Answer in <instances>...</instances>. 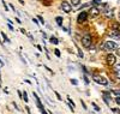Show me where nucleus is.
<instances>
[{
	"label": "nucleus",
	"instance_id": "1",
	"mask_svg": "<svg viewBox=\"0 0 120 114\" xmlns=\"http://www.w3.org/2000/svg\"><path fill=\"white\" fill-rule=\"evenodd\" d=\"M93 79L98 83V84H101V85H108V80L107 78H105L103 76H100V75H94L93 76Z\"/></svg>",
	"mask_w": 120,
	"mask_h": 114
},
{
	"label": "nucleus",
	"instance_id": "2",
	"mask_svg": "<svg viewBox=\"0 0 120 114\" xmlns=\"http://www.w3.org/2000/svg\"><path fill=\"white\" fill-rule=\"evenodd\" d=\"M91 42H93V38H91V36L90 35H84L83 36V38H82V43H83V46L85 47V48H89L90 46H91Z\"/></svg>",
	"mask_w": 120,
	"mask_h": 114
},
{
	"label": "nucleus",
	"instance_id": "3",
	"mask_svg": "<svg viewBox=\"0 0 120 114\" xmlns=\"http://www.w3.org/2000/svg\"><path fill=\"white\" fill-rule=\"evenodd\" d=\"M103 47L107 50H115V49H118V45L115 42H113V41H107V42H105Z\"/></svg>",
	"mask_w": 120,
	"mask_h": 114
},
{
	"label": "nucleus",
	"instance_id": "4",
	"mask_svg": "<svg viewBox=\"0 0 120 114\" xmlns=\"http://www.w3.org/2000/svg\"><path fill=\"white\" fill-rule=\"evenodd\" d=\"M34 99H35V102H36V105H37V107L40 108V110H41L42 112V114H46L47 113V110L43 108V105H42V103H41V101H40V99H38V96H37V94H36V92H34Z\"/></svg>",
	"mask_w": 120,
	"mask_h": 114
},
{
	"label": "nucleus",
	"instance_id": "5",
	"mask_svg": "<svg viewBox=\"0 0 120 114\" xmlns=\"http://www.w3.org/2000/svg\"><path fill=\"white\" fill-rule=\"evenodd\" d=\"M60 8H61L65 13L71 12V10H72V8H71V5H70L67 1H63V3H61V5H60Z\"/></svg>",
	"mask_w": 120,
	"mask_h": 114
},
{
	"label": "nucleus",
	"instance_id": "6",
	"mask_svg": "<svg viewBox=\"0 0 120 114\" xmlns=\"http://www.w3.org/2000/svg\"><path fill=\"white\" fill-rule=\"evenodd\" d=\"M106 60H107V64L109 66H113L115 64V61H116V57L114 54H108L107 58H106Z\"/></svg>",
	"mask_w": 120,
	"mask_h": 114
},
{
	"label": "nucleus",
	"instance_id": "7",
	"mask_svg": "<svg viewBox=\"0 0 120 114\" xmlns=\"http://www.w3.org/2000/svg\"><path fill=\"white\" fill-rule=\"evenodd\" d=\"M86 18H88V13L86 12H81L78 15V18H77V22L79 23V24H82V23H84L85 20H86Z\"/></svg>",
	"mask_w": 120,
	"mask_h": 114
},
{
	"label": "nucleus",
	"instance_id": "8",
	"mask_svg": "<svg viewBox=\"0 0 120 114\" xmlns=\"http://www.w3.org/2000/svg\"><path fill=\"white\" fill-rule=\"evenodd\" d=\"M105 16L107 18H113V10L109 8L108 5H105Z\"/></svg>",
	"mask_w": 120,
	"mask_h": 114
},
{
	"label": "nucleus",
	"instance_id": "9",
	"mask_svg": "<svg viewBox=\"0 0 120 114\" xmlns=\"http://www.w3.org/2000/svg\"><path fill=\"white\" fill-rule=\"evenodd\" d=\"M89 15L91 16V17H97L98 15H100V10L97 8V7H91L90 8V11H89Z\"/></svg>",
	"mask_w": 120,
	"mask_h": 114
},
{
	"label": "nucleus",
	"instance_id": "10",
	"mask_svg": "<svg viewBox=\"0 0 120 114\" xmlns=\"http://www.w3.org/2000/svg\"><path fill=\"white\" fill-rule=\"evenodd\" d=\"M114 72H115L116 77H118V78H120V64H118V65H115V66H114Z\"/></svg>",
	"mask_w": 120,
	"mask_h": 114
},
{
	"label": "nucleus",
	"instance_id": "11",
	"mask_svg": "<svg viewBox=\"0 0 120 114\" xmlns=\"http://www.w3.org/2000/svg\"><path fill=\"white\" fill-rule=\"evenodd\" d=\"M112 27H113V30H115L116 33L120 34V24H119V23H113Z\"/></svg>",
	"mask_w": 120,
	"mask_h": 114
},
{
	"label": "nucleus",
	"instance_id": "12",
	"mask_svg": "<svg viewBox=\"0 0 120 114\" xmlns=\"http://www.w3.org/2000/svg\"><path fill=\"white\" fill-rule=\"evenodd\" d=\"M55 22H56L58 25L61 27V25H63V18H61V17H56V18H55Z\"/></svg>",
	"mask_w": 120,
	"mask_h": 114
},
{
	"label": "nucleus",
	"instance_id": "13",
	"mask_svg": "<svg viewBox=\"0 0 120 114\" xmlns=\"http://www.w3.org/2000/svg\"><path fill=\"white\" fill-rule=\"evenodd\" d=\"M59 42V40L56 38V37H51V43H53V45H56Z\"/></svg>",
	"mask_w": 120,
	"mask_h": 114
},
{
	"label": "nucleus",
	"instance_id": "14",
	"mask_svg": "<svg viewBox=\"0 0 120 114\" xmlns=\"http://www.w3.org/2000/svg\"><path fill=\"white\" fill-rule=\"evenodd\" d=\"M79 3H81V0H71V4H72L73 6H78Z\"/></svg>",
	"mask_w": 120,
	"mask_h": 114
},
{
	"label": "nucleus",
	"instance_id": "15",
	"mask_svg": "<svg viewBox=\"0 0 120 114\" xmlns=\"http://www.w3.org/2000/svg\"><path fill=\"white\" fill-rule=\"evenodd\" d=\"M23 100H24V102H26V103H28V101H29V99H28V94H26V91H24V92H23Z\"/></svg>",
	"mask_w": 120,
	"mask_h": 114
},
{
	"label": "nucleus",
	"instance_id": "16",
	"mask_svg": "<svg viewBox=\"0 0 120 114\" xmlns=\"http://www.w3.org/2000/svg\"><path fill=\"white\" fill-rule=\"evenodd\" d=\"M77 50H78V55H79V58H84V55H83V52L81 50V48L77 47Z\"/></svg>",
	"mask_w": 120,
	"mask_h": 114
},
{
	"label": "nucleus",
	"instance_id": "17",
	"mask_svg": "<svg viewBox=\"0 0 120 114\" xmlns=\"http://www.w3.org/2000/svg\"><path fill=\"white\" fill-rule=\"evenodd\" d=\"M112 94L119 97V96H120V91H119V90H113V91H112Z\"/></svg>",
	"mask_w": 120,
	"mask_h": 114
},
{
	"label": "nucleus",
	"instance_id": "18",
	"mask_svg": "<svg viewBox=\"0 0 120 114\" xmlns=\"http://www.w3.org/2000/svg\"><path fill=\"white\" fill-rule=\"evenodd\" d=\"M37 19L40 20V23H41V24H45V19H43L41 16H37Z\"/></svg>",
	"mask_w": 120,
	"mask_h": 114
},
{
	"label": "nucleus",
	"instance_id": "19",
	"mask_svg": "<svg viewBox=\"0 0 120 114\" xmlns=\"http://www.w3.org/2000/svg\"><path fill=\"white\" fill-rule=\"evenodd\" d=\"M42 1H43L45 5H51L52 4V0H42Z\"/></svg>",
	"mask_w": 120,
	"mask_h": 114
},
{
	"label": "nucleus",
	"instance_id": "20",
	"mask_svg": "<svg viewBox=\"0 0 120 114\" xmlns=\"http://www.w3.org/2000/svg\"><path fill=\"white\" fill-rule=\"evenodd\" d=\"M93 108L95 109V110H97V112H100V108L96 106V103H93Z\"/></svg>",
	"mask_w": 120,
	"mask_h": 114
},
{
	"label": "nucleus",
	"instance_id": "21",
	"mask_svg": "<svg viewBox=\"0 0 120 114\" xmlns=\"http://www.w3.org/2000/svg\"><path fill=\"white\" fill-rule=\"evenodd\" d=\"M1 36H3L4 38H5V41H7V42H10V38H7V36H6V35H5L4 33H1Z\"/></svg>",
	"mask_w": 120,
	"mask_h": 114
},
{
	"label": "nucleus",
	"instance_id": "22",
	"mask_svg": "<svg viewBox=\"0 0 120 114\" xmlns=\"http://www.w3.org/2000/svg\"><path fill=\"white\" fill-rule=\"evenodd\" d=\"M71 83H72L73 85H77V84H78V80H77V79H71Z\"/></svg>",
	"mask_w": 120,
	"mask_h": 114
},
{
	"label": "nucleus",
	"instance_id": "23",
	"mask_svg": "<svg viewBox=\"0 0 120 114\" xmlns=\"http://www.w3.org/2000/svg\"><path fill=\"white\" fill-rule=\"evenodd\" d=\"M112 110H113V113H116V114H120V109H118V108H113Z\"/></svg>",
	"mask_w": 120,
	"mask_h": 114
},
{
	"label": "nucleus",
	"instance_id": "24",
	"mask_svg": "<svg viewBox=\"0 0 120 114\" xmlns=\"http://www.w3.org/2000/svg\"><path fill=\"white\" fill-rule=\"evenodd\" d=\"M93 4H95V5H100V4H101V0H94Z\"/></svg>",
	"mask_w": 120,
	"mask_h": 114
},
{
	"label": "nucleus",
	"instance_id": "25",
	"mask_svg": "<svg viewBox=\"0 0 120 114\" xmlns=\"http://www.w3.org/2000/svg\"><path fill=\"white\" fill-rule=\"evenodd\" d=\"M54 53H55L56 57H60V50H59V49H55V50H54Z\"/></svg>",
	"mask_w": 120,
	"mask_h": 114
},
{
	"label": "nucleus",
	"instance_id": "26",
	"mask_svg": "<svg viewBox=\"0 0 120 114\" xmlns=\"http://www.w3.org/2000/svg\"><path fill=\"white\" fill-rule=\"evenodd\" d=\"M83 79L85 80V83H86V84H89V79L86 78V76H83Z\"/></svg>",
	"mask_w": 120,
	"mask_h": 114
},
{
	"label": "nucleus",
	"instance_id": "27",
	"mask_svg": "<svg viewBox=\"0 0 120 114\" xmlns=\"http://www.w3.org/2000/svg\"><path fill=\"white\" fill-rule=\"evenodd\" d=\"M89 5H90V4H84V5H82V6H81V10H83L84 7H88Z\"/></svg>",
	"mask_w": 120,
	"mask_h": 114
},
{
	"label": "nucleus",
	"instance_id": "28",
	"mask_svg": "<svg viewBox=\"0 0 120 114\" xmlns=\"http://www.w3.org/2000/svg\"><path fill=\"white\" fill-rule=\"evenodd\" d=\"M3 5H4V7H5V10H6V11H7V10H8V8H7V5H6V3H5V1H3Z\"/></svg>",
	"mask_w": 120,
	"mask_h": 114
},
{
	"label": "nucleus",
	"instance_id": "29",
	"mask_svg": "<svg viewBox=\"0 0 120 114\" xmlns=\"http://www.w3.org/2000/svg\"><path fill=\"white\" fill-rule=\"evenodd\" d=\"M55 95H56V97H58V100H61V96H60L59 94H58V92L55 91Z\"/></svg>",
	"mask_w": 120,
	"mask_h": 114
},
{
	"label": "nucleus",
	"instance_id": "30",
	"mask_svg": "<svg viewBox=\"0 0 120 114\" xmlns=\"http://www.w3.org/2000/svg\"><path fill=\"white\" fill-rule=\"evenodd\" d=\"M8 29H10V30H11V31H13V27H12L11 24H8Z\"/></svg>",
	"mask_w": 120,
	"mask_h": 114
},
{
	"label": "nucleus",
	"instance_id": "31",
	"mask_svg": "<svg viewBox=\"0 0 120 114\" xmlns=\"http://www.w3.org/2000/svg\"><path fill=\"white\" fill-rule=\"evenodd\" d=\"M82 106H83V108H84V109H86V106H85V103H84V101H82Z\"/></svg>",
	"mask_w": 120,
	"mask_h": 114
},
{
	"label": "nucleus",
	"instance_id": "32",
	"mask_svg": "<svg viewBox=\"0 0 120 114\" xmlns=\"http://www.w3.org/2000/svg\"><path fill=\"white\" fill-rule=\"evenodd\" d=\"M0 66H4V63H3L1 60H0Z\"/></svg>",
	"mask_w": 120,
	"mask_h": 114
},
{
	"label": "nucleus",
	"instance_id": "33",
	"mask_svg": "<svg viewBox=\"0 0 120 114\" xmlns=\"http://www.w3.org/2000/svg\"><path fill=\"white\" fill-rule=\"evenodd\" d=\"M47 114H52V112L51 110H47Z\"/></svg>",
	"mask_w": 120,
	"mask_h": 114
},
{
	"label": "nucleus",
	"instance_id": "34",
	"mask_svg": "<svg viewBox=\"0 0 120 114\" xmlns=\"http://www.w3.org/2000/svg\"><path fill=\"white\" fill-rule=\"evenodd\" d=\"M119 19H120V13H119Z\"/></svg>",
	"mask_w": 120,
	"mask_h": 114
}]
</instances>
